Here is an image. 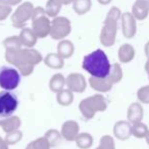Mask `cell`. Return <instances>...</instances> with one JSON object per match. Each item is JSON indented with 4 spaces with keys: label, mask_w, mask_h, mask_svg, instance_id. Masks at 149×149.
<instances>
[{
    "label": "cell",
    "mask_w": 149,
    "mask_h": 149,
    "mask_svg": "<svg viewBox=\"0 0 149 149\" xmlns=\"http://www.w3.org/2000/svg\"><path fill=\"white\" fill-rule=\"evenodd\" d=\"M144 116V109L140 102H133L129 105L127 110V118L130 124H138L141 123Z\"/></svg>",
    "instance_id": "13"
},
{
    "label": "cell",
    "mask_w": 149,
    "mask_h": 149,
    "mask_svg": "<svg viewBox=\"0 0 149 149\" xmlns=\"http://www.w3.org/2000/svg\"><path fill=\"white\" fill-rule=\"evenodd\" d=\"M123 77H124V72H123L122 65L118 62H114L111 64V68H110V72L108 74V79L112 84H118V82L122 81Z\"/></svg>",
    "instance_id": "27"
},
{
    "label": "cell",
    "mask_w": 149,
    "mask_h": 149,
    "mask_svg": "<svg viewBox=\"0 0 149 149\" xmlns=\"http://www.w3.org/2000/svg\"><path fill=\"white\" fill-rule=\"evenodd\" d=\"M46 13H45V8L41 6H37V7H34V10L33 13H32V21L36 19H39L41 17H45Z\"/></svg>",
    "instance_id": "36"
},
{
    "label": "cell",
    "mask_w": 149,
    "mask_h": 149,
    "mask_svg": "<svg viewBox=\"0 0 149 149\" xmlns=\"http://www.w3.org/2000/svg\"><path fill=\"white\" fill-rule=\"evenodd\" d=\"M136 55V51L133 45L129 43H125L118 48V57L120 62L122 63H129L135 58Z\"/></svg>",
    "instance_id": "19"
},
{
    "label": "cell",
    "mask_w": 149,
    "mask_h": 149,
    "mask_svg": "<svg viewBox=\"0 0 149 149\" xmlns=\"http://www.w3.org/2000/svg\"><path fill=\"white\" fill-rule=\"evenodd\" d=\"M137 98L141 104H149V85L139 88L137 91Z\"/></svg>",
    "instance_id": "34"
},
{
    "label": "cell",
    "mask_w": 149,
    "mask_h": 149,
    "mask_svg": "<svg viewBox=\"0 0 149 149\" xmlns=\"http://www.w3.org/2000/svg\"><path fill=\"white\" fill-rule=\"evenodd\" d=\"M82 66L91 77L107 78L110 72L111 63L103 50L96 49L84 57Z\"/></svg>",
    "instance_id": "2"
},
{
    "label": "cell",
    "mask_w": 149,
    "mask_h": 149,
    "mask_svg": "<svg viewBox=\"0 0 149 149\" xmlns=\"http://www.w3.org/2000/svg\"><path fill=\"white\" fill-rule=\"evenodd\" d=\"M61 3L58 0H48L45 5V13L48 17H58V13L61 10Z\"/></svg>",
    "instance_id": "25"
},
{
    "label": "cell",
    "mask_w": 149,
    "mask_h": 149,
    "mask_svg": "<svg viewBox=\"0 0 149 149\" xmlns=\"http://www.w3.org/2000/svg\"><path fill=\"white\" fill-rule=\"evenodd\" d=\"M11 13H13V7L0 2V22L5 21L11 15Z\"/></svg>",
    "instance_id": "35"
},
{
    "label": "cell",
    "mask_w": 149,
    "mask_h": 149,
    "mask_svg": "<svg viewBox=\"0 0 149 149\" xmlns=\"http://www.w3.org/2000/svg\"><path fill=\"white\" fill-rule=\"evenodd\" d=\"M3 46L5 50H19L23 48L19 36H9L3 40Z\"/></svg>",
    "instance_id": "28"
},
{
    "label": "cell",
    "mask_w": 149,
    "mask_h": 149,
    "mask_svg": "<svg viewBox=\"0 0 149 149\" xmlns=\"http://www.w3.org/2000/svg\"><path fill=\"white\" fill-rule=\"evenodd\" d=\"M0 2L3 4L7 5V6H15V5H19L22 3V0H0Z\"/></svg>",
    "instance_id": "37"
},
{
    "label": "cell",
    "mask_w": 149,
    "mask_h": 149,
    "mask_svg": "<svg viewBox=\"0 0 149 149\" xmlns=\"http://www.w3.org/2000/svg\"><path fill=\"white\" fill-rule=\"evenodd\" d=\"M91 6V0H74V2H72V9L79 15H84L89 13Z\"/></svg>",
    "instance_id": "23"
},
{
    "label": "cell",
    "mask_w": 149,
    "mask_h": 149,
    "mask_svg": "<svg viewBox=\"0 0 149 149\" xmlns=\"http://www.w3.org/2000/svg\"><path fill=\"white\" fill-rule=\"evenodd\" d=\"M145 72H149V58H147V60H146V62H145Z\"/></svg>",
    "instance_id": "42"
},
{
    "label": "cell",
    "mask_w": 149,
    "mask_h": 149,
    "mask_svg": "<svg viewBox=\"0 0 149 149\" xmlns=\"http://www.w3.org/2000/svg\"><path fill=\"white\" fill-rule=\"evenodd\" d=\"M9 145L6 143V141L2 138V137H0V149H8Z\"/></svg>",
    "instance_id": "38"
},
{
    "label": "cell",
    "mask_w": 149,
    "mask_h": 149,
    "mask_svg": "<svg viewBox=\"0 0 149 149\" xmlns=\"http://www.w3.org/2000/svg\"><path fill=\"white\" fill-rule=\"evenodd\" d=\"M21 125L22 120L17 116H11L5 118H0V128L2 129L5 134L19 130Z\"/></svg>",
    "instance_id": "17"
},
{
    "label": "cell",
    "mask_w": 149,
    "mask_h": 149,
    "mask_svg": "<svg viewBox=\"0 0 149 149\" xmlns=\"http://www.w3.org/2000/svg\"><path fill=\"white\" fill-rule=\"evenodd\" d=\"M66 79V87L74 93H83L87 88V81L85 77L79 72L70 74Z\"/></svg>",
    "instance_id": "9"
},
{
    "label": "cell",
    "mask_w": 149,
    "mask_h": 149,
    "mask_svg": "<svg viewBox=\"0 0 149 149\" xmlns=\"http://www.w3.org/2000/svg\"><path fill=\"white\" fill-rule=\"evenodd\" d=\"M145 139H146V143L149 145V132H148V134H147V136H146V138H145Z\"/></svg>",
    "instance_id": "43"
},
{
    "label": "cell",
    "mask_w": 149,
    "mask_h": 149,
    "mask_svg": "<svg viewBox=\"0 0 149 149\" xmlns=\"http://www.w3.org/2000/svg\"><path fill=\"white\" fill-rule=\"evenodd\" d=\"M96 149H116V143L111 136L109 135H104L100 139L99 146Z\"/></svg>",
    "instance_id": "32"
},
{
    "label": "cell",
    "mask_w": 149,
    "mask_h": 149,
    "mask_svg": "<svg viewBox=\"0 0 149 149\" xmlns=\"http://www.w3.org/2000/svg\"><path fill=\"white\" fill-rule=\"evenodd\" d=\"M72 32V24L68 17H56L51 21L50 37L57 41L64 40Z\"/></svg>",
    "instance_id": "6"
},
{
    "label": "cell",
    "mask_w": 149,
    "mask_h": 149,
    "mask_svg": "<svg viewBox=\"0 0 149 149\" xmlns=\"http://www.w3.org/2000/svg\"><path fill=\"white\" fill-rule=\"evenodd\" d=\"M97 1L102 5H107V4H109V3L111 2V0H97Z\"/></svg>",
    "instance_id": "41"
},
{
    "label": "cell",
    "mask_w": 149,
    "mask_h": 149,
    "mask_svg": "<svg viewBox=\"0 0 149 149\" xmlns=\"http://www.w3.org/2000/svg\"><path fill=\"white\" fill-rule=\"evenodd\" d=\"M44 137L47 139L48 143H49L51 147L57 146L60 143V140H61V138H62L60 132H58L55 129H50V130H48L47 132L45 133Z\"/></svg>",
    "instance_id": "30"
},
{
    "label": "cell",
    "mask_w": 149,
    "mask_h": 149,
    "mask_svg": "<svg viewBox=\"0 0 149 149\" xmlns=\"http://www.w3.org/2000/svg\"><path fill=\"white\" fill-rule=\"evenodd\" d=\"M149 132V129L147 125L143 124L142 122L138 123V124L132 125V136L136 137L138 139L146 138L147 134Z\"/></svg>",
    "instance_id": "29"
},
{
    "label": "cell",
    "mask_w": 149,
    "mask_h": 149,
    "mask_svg": "<svg viewBox=\"0 0 149 149\" xmlns=\"http://www.w3.org/2000/svg\"><path fill=\"white\" fill-rule=\"evenodd\" d=\"M51 146L45 137H40L28 144L26 149H50Z\"/></svg>",
    "instance_id": "31"
},
{
    "label": "cell",
    "mask_w": 149,
    "mask_h": 149,
    "mask_svg": "<svg viewBox=\"0 0 149 149\" xmlns=\"http://www.w3.org/2000/svg\"><path fill=\"white\" fill-rule=\"evenodd\" d=\"M44 62L45 64L50 68L53 70H60L63 68L64 65V59L57 54V52H51L48 53L47 55L44 57Z\"/></svg>",
    "instance_id": "21"
},
{
    "label": "cell",
    "mask_w": 149,
    "mask_h": 149,
    "mask_svg": "<svg viewBox=\"0 0 149 149\" xmlns=\"http://www.w3.org/2000/svg\"><path fill=\"white\" fill-rule=\"evenodd\" d=\"M123 35L127 39H132L137 33V19L131 13H124L120 17Z\"/></svg>",
    "instance_id": "10"
},
{
    "label": "cell",
    "mask_w": 149,
    "mask_h": 149,
    "mask_svg": "<svg viewBox=\"0 0 149 149\" xmlns=\"http://www.w3.org/2000/svg\"><path fill=\"white\" fill-rule=\"evenodd\" d=\"M5 60L13 65L23 77H29L37 64L43 60V56L33 48H22L19 50H5Z\"/></svg>",
    "instance_id": "1"
},
{
    "label": "cell",
    "mask_w": 149,
    "mask_h": 149,
    "mask_svg": "<svg viewBox=\"0 0 149 149\" xmlns=\"http://www.w3.org/2000/svg\"><path fill=\"white\" fill-rule=\"evenodd\" d=\"M21 83V74L13 66L0 68V87L5 91L17 89Z\"/></svg>",
    "instance_id": "5"
},
{
    "label": "cell",
    "mask_w": 149,
    "mask_h": 149,
    "mask_svg": "<svg viewBox=\"0 0 149 149\" xmlns=\"http://www.w3.org/2000/svg\"><path fill=\"white\" fill-rule=\"evenodd\" d=\"M50 29H51V21L47 15L32 21V30L40 39H43L50 35Z\"/></svg>",
    "instance_id": "11"
},
{
    "label": "cell",
    "mask_w": 149,
    "mask_h": 149,
    "mask_svg": "<svg viewBox=\"0 0 149 149\" xmlns=\"http://www.w3.org/2000/svg\"><path fill=\"white\" fill-rule=\"evenodd\" d=\"M76 144L80 149H89L93 145V137L89 133H80L76 138Z\"/></svg>",
    "instance_id": "26"
},
{
    "label": "cell",
    "mask_w": 149,
    "mask_h": 149,
    "mask_svg": "<svg viewBox=\"0 0 149 149\" xmlns=\"http://www.w3.org/2000/svg\"><path fill=\"white\" fill-rule=\"evenodd\" d=\"M113 135L118 140H128L132 136V124L128 120H118L113 127Z\"/></svg>",
    "instance_id": "14"
},
{
    "label": "cell",
    "mask_w": 149,
    "mask_h": 149,
    "mask_svg": "<svg viewBox=\"0 0 149 149\" xmlns=\"http://www.w3.org/2000/svg\"><path fill=\"white\" fill-rule=\"evenodd\" d=\"M144 52H145V55H146L147 58H149V41L145 44L144 46Z\"/></svg>",
    "instance_id": "39"
},
{
    "label": "cell",
    "mask_w": 149,
    "mask_h": 149,
    "mask_svg": "<svg viewBox=\"0 0 149 149\" xmlns=\"http://www.w3.org/2000/svg\"><path fill=\"white\" fill-rule=\"evenodd\" d=\"M147 74H148V80H149V72H147Z\"/></svg>",
    "instance_id": "44"
},
{
    "label": "cell",
    "mask_w": 149,
    "mask_h": 149,
    "mask_svg": "<svg viewBox=\"0 0 149 149\" xmlns=\"http://www.w3.org/2000/svg\"><path fill=\"white\" fill-rule=\"evenodd\" d=\"M122 11L118 7L113 6L109 9L104 19L103 27L100 32V43L104 47H111L116 43L118 34V24L122 17Z\"/></svg>",
    "instance_id": "3"
},
{
    "label": "cell",
    "mask_w": 149,
    "mask_h": 149,
    "mask_svg": "<svg viewBox=\"0 0 149 149\" xmlns=\"http://www.w3.org/2000/svg\"><path fill=\"white\" fill-rule=\"evenodd\" d=\"M56 101L61 106H68L74 102V92L68 89H63L56 94Z\"/></svg>",
    "instance_id": "24"
},
{
    "label": "cell",
    "mask_w": 149,
    "mask_h": 149,
    "mask_svg": "<svg viewBox=\"0 0 149 149\" xmlns=\"http://www.w3.org/2000/svg\"><path fill=\"white\" fill-rule=\"evenodd\" d=\"M22 139H23V132L19 130H17L15 132L8 133V134L5 135L4 140L6 141V143L8 145H15L17 144Z\"/></svg>",
    "instance_id": "33"
},
{
    "label": "cell",
    "mask_w": 149,
    "mask_h": 149,
    "mask_svg": "<svg viewBox=\"0 0 149 149\" xmlns=\"http://www.w3.org/2000/svg\"><path fill=\"white\" fill-rule=\"evenodd\" d=\"M58 1L61 3V5H68L74 2V0H58Z\"/></svg>",
    "instance_id": "40"
},
{
    "label": "cell",
    "mask_w": 149,
    "mask_h": 149,
    "mask_svg": "<svg viewBox=\"0 0 149 149\" xmlns=\"http://www.w3.org/2000/svg\"><path fill=\"white\" fill-rule=\"evenodd\" d=\"M19 106L17 97L11 91H0V118L11 116Z\"/></svg>",
    "instance_id": "8"
},
{
    "label": "cell",
    "mask_w": 149,
    "mask_h": 149,
    "mask_svg": "<svg viewBox=\"0 0 149 149\" xmlns=\"http://www.w3.org/2000/svg\"><path fill=\"white\" fill-rule=\"evenodd\" d=\"M89 85L93 90L98 93H107L111 90L113 84L109 81L108 78H89Z\"/></svg>",
    "instance_id": "16"
},
{
    "label": "cell",
    "mask_w": 149,
    "mask_h": 149,
    "mask_svg": "<svg viewBox=\"0 0 149 149\" xmlns=\"http://www.w3.org/2000/svg\"><path fill=\"white\" fill-rule=\"evenodd\" d=\"M74 52V45L70 40H61L57 44V54L61 56L63 59L72 57V55Z\"/></svg>",
    "instance_id": "20"
},
{
    "label": "cell",
    "mask_w": 149,
    "mask_h": 149,
    "mask_svg": "<svg viewBox=\"0 0 149 149\" xmlns=\"http://www.w3.org/2000/svg\"><path fill=\"white\" fill-rule=\"evenodd\" d=\"M131 13L137 21H144L149 15V1L136 0L132 6Z\"/></svg>",
    "instance_id": "15"
},
{
    "label": "cell",
    "mask_w": 149,
    "mask_h": 149,
    "mask_svg": "<svg viewBox=\"0 0 149 149\" xmlns=\"http://www.w3.org/2000/svg\"><path fill=\"white\" fill-rule=\"evenodd\" d=\"M147 1H149V0H147Z\"/></svg>",
    "instance_id": "45"
},
{
    "label": "cell",
    "mask_w": 149,
    "mask_h": 149,
    "mask_svg": "<svg viewBox=\"0 0 149 149\" xmlns=\"http://www.w3.org/2000/svg\"><path fill=\"white\" fill-rule=\"evenodd\" d=\"M66 85V79L62 74H55L51 77L49 81V89L53 93L57 94L61 90L64 89V86Z\"/></svg>",
    "instance_id": "22"
},
{
    "label": "cell",
    "mask_w": 149,
    "mask_h": 149,
    "mask_svg": "<svg viewBox=\"0 0 149 149\" xmlns=\"http://www.w3.org/2000/svg\"><path fill=\"white\" fill-rule=\"evenodd\" d=\"M19 37L22 44H23V47L26 48H33L37 43L38 39H39L37 37V35L34 33L32 28H24V29H22Z\"/></svg>",
    "instance_id": "18"
},
{
    "label": "cell",
    "mask_w": 149,
    "mask_h": 149,
    "mask_svg": "<svg viewBox=\"0 0 149 149\" xmlns=\"http://www.w3.org/2000/svg\"><path fill=\"white\" fill-rule=\"evenodd\" d=\"M34 10V5L31 2H23L17 6L15 13L11 15V23L15 28L24 29L26 24L32 19V13Z\"/></svg>",
    "instance_id": "7"
},
{
    "label": "cell",
    "mask_w": 149,
    "mask_h": 149,
    "mask_svg": "<svg viewBox=\"0 0 149 149\" xmlns=\"http://www.w3.org/2000/svg\"><path fill=\"white\" fill-rule=\"evenodd\" d=\"M79 109L86 120H91L96 112H103L107 109V101L102 94H94L80 102Z\"/></svg>",
    "instance_id": "4"
},
{
    "label": "cell",
    "mask_w": 149,
    "mask_h": 149,
    "mask_svg": "<svg viewBox=\"0 0 149 149\" xmlns=\"http://www.w3.org/2000/svg\"><path fill=\"white\" fill-rule=\"evenodd\" d=\"M61 137L66 141H74L78 135L80 134V126L76 120H66L62 124L61 130H60Z\"/></svg>",
    "instance_id": "12"
}]
</instances>
